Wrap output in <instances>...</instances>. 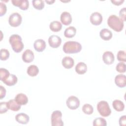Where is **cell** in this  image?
<instances>
[{
	"instance_id": "cell-30",
	"label": "cell",
	"mask_w": 126,
	"mask_h": 126,
	"mask_svg": "<svg viewBox=\"0 0 126 126\" xmlns=\"http://www.w3.org/2000/svg\"><path fill=\"white\" fill-rule=\"evenodd\" d=\"M83 112L87 115H91L94 112L93 107L90 104H85L82 107Z\"/></svg>"
},
{
	"instance_id": "cell-33",
	"label": "cell",
	"mask_w": 126,
	"mask_h": 126,
	"mask_svg": "<svg viewBox=\"0 0 126 126\" xmlns=\"http://www.w3.org/2000/svg\"><path fill=\"white\" fill-rule=\"evenodd\" d=\"M116 70L120 73H124L126 71V64L123 62L119 63L116 66Z\"/></svg>"
},
{
	"instance_id": "cell-2",
	"label": "cell",
	"mask_w": 126,
	"mask_h": 126,
	"mask_svg": "<svg viewBox=\"0 0 126 126\" xmlns=\"http://www.w3.org/2000/svg\"><path fill=\"white\" fill-rule=\"evenodd\" d=\"M63 52L66 54L77 53L82 49V45L80 43L74 41L65 42L63 45Z\"/></svg>"
},
{
	"instance_id": "cell-20",
	"label": "cell",
	"mask_w": 126,
	"mask_h": 126,
	"mask_svg": "<svg viewBox=\"0 0 126 126\" xmlns=\"http://www.w3.org/2000/svg\"><path fill=\"white\" fill-rule=\"evenodd\" d=\"M100 37L104 40H109L112 37V32L108 29H102L99 33Z\"/></svg>"
},
{
	"instance_id": "cell-5",
	"label": "cell",
	"mask_w": 126,
	"mask_h": 126,
	"mask_svg": "<svg viewBox=\"0 0 126 126\" xmlns=\"http://www.w3.org/2000/svg\"><path fill=\"white\" fill-rule=\"evenodd\" d=\"M62 113L59 110L54 111L51 115V125L52 126H63V122L62 119Z\"/></svg>"
},
{
	"instance_id": "cell-3",
	"label": "cell",
	"mask_w": 126,
	"mask_h": 126,
	"mask_svg": "<svg viewBox=\"0 0 126 126\" xmlns=\"http://www.w3.org/2000/svg\"><path fill=\"white\" fill-rule=\"evenodd\" d=\"M9 42L13 50L16 53H19L23 49L24 45L22 42L21 37L16 34L11 35L9 39Z\"/></svg>"
},
{
	"instance_id": "cell-34",
	"label": "cell",
	"mask_w": 126,
	"mask_h": 126,
	"mask_svg": "<svg viewBox=\"0 0 126 126\" xmlns=\"http://www.w3.org/2000/svg\"><path fill=\"white\" fill-rule=\"evenodd\" d=\"M9 109L7 106V102H1L0 103V113L2 114L7 111Z\"/></svg>"
},
{
	"instance_id": "cell-31",
	"label": "cell",
	"mask_w": 126,
	"mask_h": 126,
	"mask_svg": "<svg viewBox=\"0 0 126 126\" xmlns=\"http://www.w3.org/2000/svg\"><path fill=\"white\" fill-rule=\"evenodd\" d=\"M9 57V52L6 49H1L0 50V58L1 61H5Z\"/></svg>"
},
{
	"instance_id": "cell-29",
	"label": "cell",
	"mask_w": 126,
	"mask_h": 126,
	"mask_svg": "<svg viewBox=\"0 0 126 126\" xmlns=\"http://www.w3.org/2000/svg\"><path fill=\"white\" fill-rule=\"evenodd\" d=\"M33 6L37 10H42L44 7V3L42 0H33Z\"/></svg>"
},
{
	"instance_id": "cell-39",
	"label": "cell",
	"mask_w": 126,
	"mask_h": 126,
	"mask_svg": "<svg viewBox=\"0 0 126 126\" xmlns=\"http://www.w3.org/2000/svg\"><path fill=\"white\" fill-rule=\"evenodd\" d=\"M124 1V0H111V2L116 5H120Z\"/></svg>"
},
{
	"instance_id": "cell-40",
	"label": "cell",
	"mask_w": 126,
	"mask_h": 126,
	"mask_svg": "<svg viewBox=\"0 0 126 126\" xmlns=\"http://www.w3.org/2000/svg\"><path fill=\"white\" fill-rule=\"evenodd\" d=\"M45 2H47V3H48L49 4H52L53 3H54L55 2V0H45Z\"/></svg>"
},
{
	"instance_id": "cell-22",
	"label": "cell",
	"mask_w": 126,
	"mask_h": 126,
	"mask_svg": "<svg viewBox=\"0 0 126 126\" xmlns=\"http://www.w3.org/2000/svg\"><path fill=\"white\" fill-rule=\"evenodd\" d=\"M112 106L114 109L118 112L123 111L125 108V104L123 102L118 99H115L113 101Z\"/></svg>"
},
{
	"instance_id": "cell-10",
	"label": "cell",
	"mask_w": 126,
	"mask_h": 126,
	"mask_svg": "<svg viewBox=\"0 0 126 126\" xmlns=\"http://www.w3.org/2000/svg\"><path fill=\"white\" fill-rule=\"evenodd\" d=\"M12 3L22 10H27L29 6V2L28 0H12Z\"/></svg>"
},
{
	"instance_id": "cell-36",
	"label": "cell",
	"mask_w": 126,
	"mask_h": 126,
	"mask_svg": "<svg viewBox=\"0 0 126 126\" xmlns=\"http://www.w3.org/2000/svg\"><path fill=\"white\" fill-rule=\"evenodd\" d=\"M119 15L120 19L123 21H125L126 20V7H123L122 8L119 12Z\"/></svg>"
},
{
	"instance_id": "cell-26",
	"label": "cell",
	"mask_w": 126,
	"mask_h": 126,
	"mask_svg": "<svg viewBox=\"0 0 126 126\" xmlns=\"http://www.w3.org/2000/svg\"><path fill=\"white\" fill-rule=\"evenodd\" d=\"M28 74L32 77L35 76L37 75L39 72V69L38 67L34 64L30 65L27 68Z\"/></svg>"
},
{
	"instance_id": "cell-24",
	"label": "cell",
	"mask_w": 126,
	"mask_h": 126,
	"mask_svg": "<svg viewBox=\"0 0 126 126\" xmlns=\"http://www.w3.org/2000/svg\"><path fill=\"white\" fill-rule=\"evenodd\" d=\"M76 33V29L73 26L67 28L64 32V35L67 38H72L75 36Z\"/></svg>"
},
{
	"instance_id": "cell-27",
	"label": "cell",
	"mask_w": 126,
	"mask_h": 126,
	"mask_svg": "<svg viewBox=\"0 0 126 126\" xmlns=\"http://www.w3.org/2000/svg\"><path fill=\"white\" fill-rule=\"evenodd\" d=\"M106 121L101 117L96 118L93 121L94 126H106Z\"/></svg>"
},
{
	"instance_id": "cell-9",
	"label": "cell",
	"mask_w": 126,
	"mask_h": 126,
	"mask_svg": "<svg viewBox=\"0 0 126 126\" xmlns=\"http://www.w3.org/2000/svg\"><path fill=\"white\" fill-rule=\"evenodd\" d=\"M103 20L101 14L98 12H94L92 13L90 17V20L91 23L95 26L100 25Z\"/></svg>"
},
{
	"instance_id": "cell-18",
	"label": "cell",
	"mask_w": 126,
	"mask_h": 126,
	"mask_svg": "<svg viewBox=\"0 0 126 126\" xmlns=\"http://www.w3.org/2000/svg\"><path fill=\"white\" fill-rule=\"evenodd\" d=\"M15 100L20 105H25L28 102L27 96L23 93L18 94L15 97Z\"/></svg>"
},
{
	"instance_id": "cell-1",
	"label": "cell",
	"mask_w": 126,
	"mask_h": 126,
	"mask_svg": "<svg viewBox=\"0 0 126 126\" xmlns=\"http://www.w3.org/2000/svg\"><path fill=\"white\" fill-rule=\"evenodd\" d=\"M107 24L109 27L116 32H121L124 28V21L116 15H110L107 20Z\"/></svg>"
},
{
	"instance_id": "cell-8",
	"label": "cell",
	"mask_w": 126,
	"mask_h": 126,
	"mask_svg": "<svg viewBox=\"0 0 126 126\" xmlns=\"http://www.w3.org/2000/svg\"><path fill=\"white\" fill-rule=\"evenodd\" d=\"M62 42L61 38L57 35H52L48 38V43L50 47L53 48L59 47Z\"/></svg>"
},
{
	"instance_id": "cell-7",
	"label": "cell",
	"mask_w": 126,
	"mask_h": 126,
	"mask_svg": "<svg viewBox=\"0 0 126 126\" xmlns=\"http://www.w3.org/2000/svg\"><path fill=\"white\" fill-rule=\"evenodd\" d=\"M67 106L71 110L76 109L80 106V100L75 96L71 95L68 97L66 101Z\"/></svg>"
},
{
	"instance_id": "cell-28",
	"label": "cell",
	"mask_w": 126,
	"mask_h": 126,
	"mask_svg": "<svg viewBox=\"0 0 126 126\" xmlns=\"http://www.w3.org/2000/svg\"><path fill=\"white\" fill-rule=\"evenodd\" d=\"M10 73L8 70L4 68H0V80L3 82L10 75Z\"/></svg>"
},
{
	"instance_id": "cell-17",
	"label": "cell",
	"mask_w": 126,
	"mask_h": 126,
	"mask_svg": "<svg viewBox=\"0 0 126 126\" xmlns=\"http://www.w3.org/2000/svg\"><path fill=\"white\" fill-rule=\"evenodd\" d=\"M62 63L63 66L67 69L71 68L74 65V62L73 58L70 57H64L62 61Z\"/></svg>"
},
{
	"instance_id": "cell-23",
	"label": "cell",
	"mask_w": 126,
	"mask_h": 126,
	"mask_svg": "<svg viewBox=\"0 0 126 126\" xmlns=\"http://www.w3.org/2000/svg\"><path fill=\"white\" fill-rule=\"evenodd\" d=\"M18 79L16 75L13 74H10L9 76L3 82L8 86H12L14 85L17 82Z\"/></svg>"
},
{
	"instance_id": "cell-38",
	"label": "cell",
	"mask_w": 126,
	"mask_h": 126,
	"mask_svg": "<svg viewBox=\"0 0 126 126\" xmlns=\"http://www.w3.org/2000/svg\"><path fill=\"white\" fill-rule=\"evenodd\" d=\"M6 94V90L2 86H0V99H2Z\"/></svg>"
},
{
	"instance_id": "cell-19",
	"label": "cell",
	"mask_w": 126,
	"mask_h": 126,
	"mask_svg": "<svg viewBox=\"0 0 126 126\" xmlns=\"http://www.w3.org/2000/svg\"><path fill=\"white\" fill-rule=\"evenodd\" d=\"M7 106L9 109L13 111H18L21 108V105L19 104L15 99H10L7 102Z\"/></svg>"
},
{
	"instance_id": "cell-12",
	"label": "cell",
	"mask_w": 126,
	"mask_h": 126,
	"mask_svg": "<svg viewBox=\"0 0 126 126\" xmlns=\"http://www.w3.org/2000/svg\"><path fill=\"white\" fill-rule=\"evenodd\" d=\"M22 60L25 63H31L33 61L34 56L33 52L30 49L26 50L22 54Z\"/></svg>"
},
{
	"instance_id": "cell-37",
	"label": "cell",
	"mask_w": 126,
	"mask_h": 126,
	"mask_svg": "<svg viewBox=\"0 0 126 126\" xmlns=\"http://www.w3.org/2000/svg\"><path fill=\"white\" fill-rule=\"evenodd\" d=\"M119 125L121 126H126V116L124 115L121 116L120 118L119 121Z\"/></svg>"
},
{
	"instance_id": "cell-6",
	"label": "cell",
	"mask_w": 126,
	"mask_h": 126,
	"mask_svg": "<svg viewBox=\"0 0 126 126\" xmlns=\"http://www.w3.org/2000/svg\"><path fill=\"white\" fill-rule=\"evenodd\" d=\"M22 18L21 15L17 13H12L9 17L8 23L9 25L13 27H16L20 26L22 23Z\"/></svg>"
},
{
	"instance_id": "cell-15",
	"label": "cell",
	"mask_w": 126,
	"mask_h": 126,
	"mask_svg": "<svg viewBox=\"0 0 126 126\" xmlns=\"http://www.w3.org/2000/svg\"><path fill=\"white\" fill-rule=\"evenodd\" d=\"M115 83L120 88H124L126 85V77L124 74H118L115 78Z\"/></svg>"
},
{
	"instance_id": "cell-35",
	"label": "cell",
	"mask_w": 126,
	"mask_h": 126,
	"mask_svg": "<svg viewBox=\"0 0 126 126\" xmlns=\"http://www.w3.org/2000/svg\"><path fill=\"white\" fill-rule=\"evenodd\" d=\"M7 7L4 3L0 2V16H2L6 13Z\"/></svg>"
},
{
	"instance_id": "cell-13",
	"label": "cell",
	"mask_w": 126,
	"mask_h": 126,
	"mask_svg": "<svg viewBox=\"0 0 126 126\" xmlns=\"http://www.w3.org/2000/svg\"><path fill=\"white\" fill-rule=\"evenodd\" d=\"M46 42L42 39H38L34 41L33 47L35 51L38 52H42L46 48Z\"/></svg>"
},
{
	"instance_id": "cell-4",
	"label": "cell",
	"mask_w": 126,
	"mask_h": 126,
	"mask_svg": "<svg viewBox=\"0 0 126 126\" xmlns=\"http://www.w3.org/2000/svg\"><path fill=\"white\" fill-rule=\"evenodd\" d=\"M97 110L100 115L102 117H108L111 113V110L108 102L104 100H101L97 104Z\"/></svg>"
},
{
	"instance_id": "cell-14",
	"label": "cell",
	"mask_w": 126,
	"mask_h": 126,
	"mask_svg": "<svg viewBox=\"0 0 126 126\" xmlns=\"http://www.w3.org/2000/svg\"><path fill=\"white\" fill-rule=\"evenodd\" d=\"M60 19L62 24H63L64 25L67 26L69 25L72 22V16L69 12L64 11L61 14Z\"/></svg>"
},
{
	"instance_id": "cell-21",
	"label": "cell",
	"mask_w": 126,
	"mask_h": 126,
	"mask_svg": "<svg viewBox=\"0 0 126 126\" xmlns=\"http://www.w3.org/2000/svg\"><path fill=\"white\" fill-rule=\"evenodd\" d=\"M87 66L84 62L78 63L75 66V71L79 74H83L86 72Z\"/></svg>"
},
{
	"instance_id": "cell-11",
	"label": "cell",
	"mask_w": 126,
	"mask_h": 126,
	"mask_svg": "<svg viewBox=\"0 0 126 126\" xmlns=\"http://www.w3.org/2000/svg\"><path fill=\"white\" fill-rule=\"evenodd\" d=\"M102 60L105 64H111L115 60L114 55L113 53L110 51H106L102 55Z\"/></svg>"
},
{
	"instance_id": "cell-25",
	"label": "cell",
	"mask_w": 126,
	"mask_h": 126,
	"mask_svg": "<svg viewBox=\"0 0 126 126\" xmlns=\"http://www.w3.org/2000/svg\"><path fill=\"white\" fill-rule=\"evenodd\" d=\"M50 29L54 32H58L62 28V25L59 21H54L50 23L49 25Z\"/></svg>"
},
{
	"instance_id": "cell-16",
	"label": "cell",
	"mask_w": 126,
	"mask_h": 126,
	"mask_svg": "<svg viewBox=\"0 0 126 126\" xmlns=\"http://www.w3.org/2000/svg\"><path fill=\"white\" fill-rule=\"evenodd\" d=\"M16 121L20 124H27L30 121L29 116L24 113H20L17 114L15 116Z\"/></svg>"
},
{
	"instance_id": "cell-32",
	"label": "cell",
	"mask_w": 126,
	"mask_h": 126,
	"mask_svg": "<svg viewBox=\"0 0 126 126\" xmlns=\"http://www.w3.org/2000/svg\"><path fill=\"white\" fill-rule=\"evenodd\" d=\"M117 59L118 61L123 62H126V53L124 50H120L117 53Z\"/></svg>"
}]
</instances>
